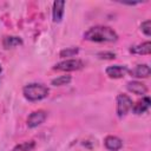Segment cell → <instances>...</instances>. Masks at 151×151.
<instances>
[{
  "instance_id": "1",
  "label": "cell",
  "mask_w": 151,
  "mask_h": 151,
  "mask_svg": "<svg viewBox=\"0 0 151 151\" xmlns=\"http://www.w3.org/2000/svg\"><path fill=\"white\" fill-rule=\"evenodd\" d=\"M84 39L93 42H113L118 39V34L109 26H93L84 33Z\"/></svg>"
},
{
  "instance_id": "2",
  "label": "cell",
  "mask_w": 151,
  "mask_h": 151,
  "mask_svg": "<svg viewBox=\"0 0 151 151\" xmlns=\"http://www.w3.org/2000/svg\"><path fill=\"white\" fill-rule=\"evenodd\" d=\"M48 92H50V90L47 86H45L42 84H37V83L28 84L22 88L24 97L29 101L41 100L48 96Z\"/></svg>"
},
{
  "instance_id": "3",
  "label": "cell",
  "mask_w": 151,
  "mask_h": 151,
  "mask_svg": "<svg viewBox=\"0 0 151 151\" xmlns=\"http://www.w3.org/2000/svg\"><path fill=\"white\" fill-rule=\"evenodd\" d=\"M84 67V63L80 59H67L64 61H60L53 66V70L55 71H63V72H71V71H78Z\"/></svg>"
},
{
  "instance_id": "4",
  "label": "cell",
  "mask_w": 151,
  "mask_h": 151,
  "mask_svg": "<svg viewBox=\"0 0 151 151\" xmlns=\"http://www.w3.org/2000/svg\"><path fill=\"white\" fill-rule=\"evenodd\" d=\"M132 99L124 93H120L117 96V116L119 118H123L127 114V112L132 109Z\"/></svg>"
},
{
  "instance_id": "5",
  "label": "cell",
  "mask_w": 151,
  "mask_h": 151,
  "mask_svg": "<svg viewBox=\"0 0 151 151\" xmlns=\"http://www.w3.org/2000/svg\"><path fill=\"white\" fill-rule=\"evenodd\" d=\"M47 118V112L44 111V110H38V111H34L32 112L28 118H27V126L33 129V127H37L39 125H41Z\"/></svg>"
},
{
  "instance_id": "6",
  "label": "cell",
  "mask_w": 151,
  "mask_h": 151,
  "mask_svg": "<svg viewBox=\"0 0 151 151\" xmlns=\"http://www.w3.org/2000/svg\"><path fill=\"white\" fill-rule=\"evenodd\" d=\"M105 73H106V76L110 77V78L119 79V78L125 77V76L129 73V68H127L126 66H122V65H112V66L106 67Z\"/></svg>"
},
{
  "instance_id": "7",
  "label": "cell",
  "mask_w": 151,
  "mask_h": 151,
  "mask_svg": "<svg viewBox=\"0 0 151 151\" xmlns=\"http://www.w3.org/2000/svg\"><path fill=\"white\" fill-rule=\"evenodd\" d=\"M129 73L134 78H147L151 74V68L146 64H139L134 68L129 70Z\"/></svg>"
},
{
  "instance_id": "8",
  "label": "cell",
  "mask_w": 151,
  "mask_h": 151,
  "mask_svg": "<svg viewBox=\"0 0 151 151\" xmlns=\"http://www.w3.org/2000/svg\"><path fill=\"white\" fill-rule=\"evenodd\" d=\"M104 145L110 151H118L123 147V140L117 136H107L104 139Z\"/></svg>"
},
{
  "instance_id": "9",
  "label": "cell",
  "mask_w": 151,
  "mask_h": 151,
  "mask_svg": "<svg viewBox=\"0 0 151 151\" xmlns=\"http://www.w3.org/2000/svg\"><path fill=\"white\" fill-rule=\"evenodd\" d=\"M126 87H127V90L130 92H132V93H134L137 96H144L147 92V87L142 81H138V80L129 81L126 84Z\"/></svg>"
},
{
  "instance_id": "10",
  "label": "cell",
  "mask_w": 151,
  "mask_h": 151,
  "mask_svg": "<svg viewBox=\"0 0 151 151\" xmlns=\"http://www.w3.org/2000/svg\"><path fill=\"white\" fill-rule=\"evenodd\" d=\"M64 7H65V1L58 0L53 2V8H52V18L54 22H60L63 17H64Z\"/></svg>"
},
{
  "instance_id": "11",
  "label": "cell",
  "mask_w": 151,
  "mask_h": 151,
  "mask_svg": "<svg viewBox=\"0 0 151 151\" xmlns=\"http://www.w3.org/2000/svg\"><path fill=\"white\" fill-rule=\"evenodd\" d=\"M149 107H150V98L145 96L140 100L136 101V104L132 105V109L131 110H132V112L134 114H142V113L146 112L149 110Z\"/></svg>"
},
{
  "instance_id": "12",
  "label": "cell",
  "mask_w": 151,
  "mask_h": 151,
  "mask_svg": "<svg viewBox=\"0 0 151 151\" xmlns=\"http://www.w3.org/2000/svg\"><path fill=\"white\" fill-rule=\"evenodd\" d=\"M130 52L133 53V54H140V55L150 54L151 53V42L150 41H145V42H142L139 45L132 46L130 48Z\"/></svg>"
},
{
  "instance_id": "13",
  "label": "cell",
  "mask_w": 151,
  "mask_h": 151,
  "mask_svg": "<svg viewBox=\"0 0 151 151\" xmlns=\"http://www.w3.org/2000/svg\"><path fill=\"white\" fill-rule=\"evenodd\" d=\"M19 45H22V39L19 38V37H15V35H7L2 39V46L8 50V48H13L15 46H19Z\"/></svg>"
},
{
  "instance_id": "14",
  "label": "cell",
  "mask_w": 151,
  "mask_h": 151,
  "mask_svg": "<svg viewBox=\"0 0 151 151\" xmlns=\"http://www.w3.org/2000/svg\"><path fill=\"white\" fill-rule=\"evenodd\" d=\"M34 146H35V143L33 140L24 142V143H20L18 145H15L12 151H31V150L34 149Z\"/></svg>"
},
{
  "instance_id": "15",
  "label": "cell",
  "mask_w": 151,
  "mask_h": 151,
  "mask_svg": "<svg viewBox=\"0 0 151 151\" xmlns=\"http://www.w3.org/2000/svg\"><path fill=\"white\" fill-rule=\"evenodd\" d=\"M71 76H60V77H57V78H54L52 81H51V84L53 85V86H63V85H67V84H70L71 83Z\"/></svg>"
},
{
  "instance_id": "16",
  "label": "cell",
  "mask_w": 151,
  "mask_h": 151,
  "mask_svg": "<svg viewBox=\"0 0 151 151\" xmlns=\"http://www.w3.org/2000/svg\"><path fill=\"white\" fill-rule=\"evenodd\" d=\"M79 48L78 47H67L60 51L59 57L60 58H67V57H74L76 54H78Z\"/></svg>"
},
{
  "instance_id": "17",
  "label": "cell",
  "mask_w": 151,
  "mask_h": 151,
  "mask_svg": "<svg viewBox=\"0 0 151 151\" xmlns=\"http://www.w3.org/2000/svg\"><path fill=\"white\" fill-rule=\"evenodd\" d=\"M140 29H142V32H143L146 37H150V35H151V21H150V20H145L144 22H142Z\"/></svg>"
},
{
  "instance_id": "18",
  "label": "cell",
  "mask_w": 151,
  "mask_h": 151,
  "mask_svg": "<svg viewBox=\"0 0 151 151\" xmlns=\"http://www.w3.org/2000/svg\"><path fill=\"white\" fill-rule=\"evenodd\" d=\"M97 57L100 58V59L111 60V59H114V58H116V53H113V52H109V51H106V52H99V53L97 54Z\"/></svg>"
},
{
  "instance_id": "19",
  "label": "cell",
  "mask_w": 151,
  "mask_h": 151,
  "mask_svg": "<svg viewBox=\"0 0 151 151\" xmlns=\"http://www.w3.org/2000/svg\"><path fill=\"white\" fill-rule=\"evenodd\" d=\"M1 70H2V68H1V66H0V72H1Z\"/></svg>"
}]
</instances>
